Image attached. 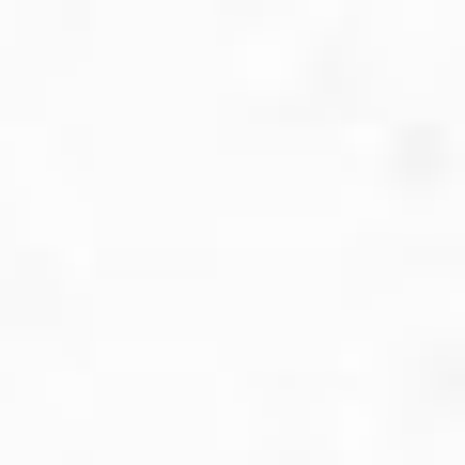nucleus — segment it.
Wrapping results in <instances>:
<instances>
[]
</instances>
